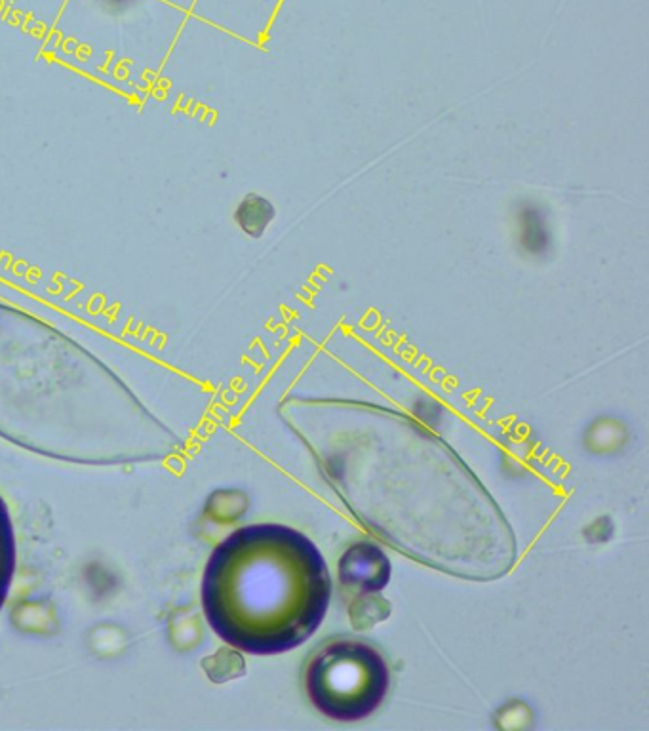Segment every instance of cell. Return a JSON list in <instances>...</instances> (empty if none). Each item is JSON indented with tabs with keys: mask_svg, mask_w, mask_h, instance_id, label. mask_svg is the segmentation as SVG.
Returning <instances> with one entry per match:
<instances>
[{
	"mask_svg": "<svg viewBox=\"0 0 649 731\" xmlns=\"http://www.w3.org/2000/svg\"><path fill=\"white\" fill-rule=\"evenodd\" d=\"M278 415L370 534L438 572L495 581L518 562L514 530L471 467L398 410L290 396Z\"/></svg>",
	"mask_w": 649,
	"mask_h": 731,
	"instance_id": "1",
	"label": "cell"
},
{
	"mask_svg": "<svg viewBox=\"0 0 649 731\" xmlns=\"http://www.w3.org/2000/svg\"><path fill=\"white\" fill-rule=\"evenodd\" d=\"M332 575L315 541L284 524H252L225 537L202 577V612L238 652L278 655L320 629Z\"/></svg>",
	"mask_w": 649,
	"mask_h": 731,
	"instance_id": "2",
	"label": "cell"
},
{
	"mask_svg": "<svg viewBox=\"0 0 649 731\" xmlns=\"http://www.w3.org/2000/svg\"><path fill=\"white\" fill-rule=\"evenodd\" d=\"M391 686L383 655L368 642L337 638L320 646L305 667V692L316 711L337 722L374 714Z\"/></svg>",
	"mask_w": 649,
	"mask_h": 731,
	"instance_id": "3",
	"label": "cell"
},
{
	"mask_svg": "<svg viewBox=\"0 0 649 731\" xmlns=\"http://www.w3.org/2000/svg\"><path fill=\"white\" fill-rule=\"evenodd\" d=\"M391 575L389 556L370 541L353 543L339 558L341 583L358 593H381L389 585Z\"/></svg>",
	"mask_w": 649,
	"mask_h": 731,
	"instance_id": "4",
	"label": "cell"
},
{
	"mask_svg": "<svg viewBox=\"0 0 649 731\" xmlns=\"http://www.w3.org/2000/svg\"><path fill=\"white\" fill-rule=\"evenodd\" d=\"M10 625L25 636L50 638L59 631L56 606L48 598H25L8 613Z\"/></svg>",
	"mask_w": 649,
	"mask_h": 731,
	"instance_id": "5",
	"label": "cell"
},
{
	"mask_svg": "<svg viewBox=\"0 0 649 731\" xmlns=\"http://www.w3.org/2000/svg\"><path fill=\"white\" fill-rule=\"evenodd\" d=\"M204 636L202 619L195 608H177L168 615L166 621V638L172 650L177 653L193 652L200 646Z\"/></svg>",
	"mask_w": 649,
	"mask_h": 731,
	"instance_id": "6",
	"label": "cell"
},
{
	"mask_svg": "<svg viewBox=\"0 0 649 731\" xmlns=\"http://www.w3.org/2000/svg\"><path fill=\"white\" fill-rule=\"evenodd\" d=\"M86 646L99 659H115L128 650L130 636L117 623H99L86 634Z\"/></svg>",
	"mask_w": 649,
	"mask_h": 731,
	"instance_id": "7",
	"label": "cell"
},
{
	"mask_svg": "<svg viewBox=\"0 0 649 731\" xmlns=\"http://www.w3.org/2000/svg\"><path fill=\"white\" fill-rule=\"evenodd\" d=\"M14 570H16L14 526H12L10 514L4 507V501L0 497V608L6 600V594L10 591Z\"/></svg>",
	"mask_w": 649,
	"mask_h": 731,
	"instance_id": "8",
	"label": "cell"
},
{
	"mask_svg": "<svg viewBox=\"0 0 649 731\" xmlns=\"http://www.w3.org/2000/svg\"><path fill=\"white\" fill-rule=\"evenodd\" d=\"M248 509L246 495L238 490H216L206 499L204 514L217 524H229L238 520Z\"/></svg>",
	"mask_w": 649,
	"mask_h": 731,
	"instance_id": "9",
	"label": "cell"
},
{
	"mask_svg": "<svg viewBox=\"0 0 649 731\" xmlns=\"http://www.w3.org/2000/svg\"><path fill=\"white\" fill-rule=\"evenodd\" d=\"M235 218L244 233L259 237L273 218V208L265 198L250 195L240 202Z\"/></svg>",
	"mask_w": 649,
	"mask_h": 731,
	"instance_id": "10",
	"label": "cell"
},
{
	"mask_svg": "<svg viewBox=\"0 0 649 731\" xmlns=\"http://www.w3.org/2000/svg\"><path fill=\"white\" fill-rule=\"evenodd\" d=\"M202 667L212 682H225L229 678H235L238 674H242L244 669L240 655L231 650H219L214 655L206 657L202 661Z\"/></svg>",
	"mask_w": 649,
	"mask_h": 731,
	"instance_id": "11",
	"label": "cell"
},
{
	"mask_svg": "<svg viewBox=\"0 0 649 731\" xmlns=\"http://www.w3.org/2000/svg\"><path fill=\"white\" fill-rule=\"evenodd\" d=\"M107 4V8H113V10H122L126 8L132 0H103Z\"/></svg>",
	"mask_w": 649,
	"mask_h": 731,
	"instance_id": "12",
	"label": "cell"
}]
</instances>
